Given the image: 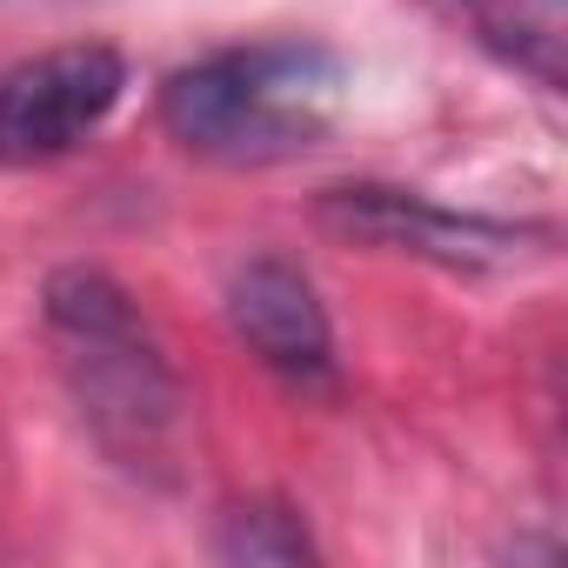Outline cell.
Segmentation results:
<instances>
[{
	"instance_id": "cell-2",
	"label": "cell",
	"mask_w": 568,
	"mask_h": 568,
	"mask_svg": "<svg viewBox=\"0 0 568 568\" xmlns=\"http://www.w3.org/2000/svg\"><path fill=\"white\" fill-rule=\"evenodd\" d=\"M348 108V61L308 34L214 48L161 81V128L181 154L214 168H281L335 134Z\"/></svg>"
},
{
	"instance_id": "cell-4",
	"label": "cell",
	"mask_w": 568,
	"mask_h": 568,
	"mask_svg": "<svg viewBox=\"0 0 568 568\" xmlns=\"http://www.w3.org/2000/svg\"><path fill=\"white\" fill-rule=\"evenodd\" d=\"M128 94V61L101 41L48 48L0 74V168L28 174L81 154Z\"/></svg>"
},
{
	"instance_id": "cell-6",
	"label": "cell",
	"mask_w": 568,
	"mask_h": 568,
	"mask_svg": "<svg viewBox=\"0 0 568 568\" xmlns=\"http://www.w3.org/2000/svg\"><path fill=\"white\" fill-rule=\"evenodd\" d=\"M455 8L468 14L475 41L501 68H515L541 94H561V74H568V0H455Z\"/></svg>"
},
{
	"instance_id": "cell-3",
	"label": "cell",
	"mask_w": 568,
	"mask_h": 568,
	"mask_svg": "<svg viewBox=\"0 0 568 568\" xmlns=\"http://www.w3.org/2000/svg\"><path fill=\"white\" fill-rule=\"evenodd\" d=\"M322 221L342 241L408 254V261H428V267H448V274H501V267H528V261L555 254L548 221H495V214H468V207H448L435 194L388 187V181L328 187Z\"/></svg>"
},
{
	"instance_id": "cell-7",
	"label": "cell",
	"mask_w": 568,
	"mask_h": 568,
	"mask_svg": "<svg viewBox=\"0 0 568 568\" xmlns=\"http://www.w3.org/2000/svg\"><path fill=\"white\" fill-rule=\"evenodd\" d=\"M221 561H308L315 541L302 528V515L274 508V501H247V508H227L221 515V541H214Z\"/></svg>"
},
{
	"instance_id": "cell-5",
	"label": "cell",
	"mask_w": 568,
	"mask_h": 568,
	"mask_svg": "<svg viewBox=\"0 0 568 568\" xmlns=\"http://www.w3.org/2000/svg\"><path fill=\"white\" fill-rule=\"evenodd\" d=\"M227 328L234 342L281 382L328 388L335 382V328L315 281L288 254H247L227 274Z\"/></svg>"
},
{
	"instance_id": "cell-1",
	"label": "cell",
	"mask_w": 568,
	"mask_h": 568,
	"mask_svg": "<svg viewBox=\"0 0 568 568\" xmlns=\"http://www.w3.org/2000/svg\"><path fill=\"white\" fill-rule=\"evenodd\" d=\"M41 328L101 455L134 481H174L187 442V388L134 295L101 267H61L41 288Z\"/></svg>"
}]
</instances>
